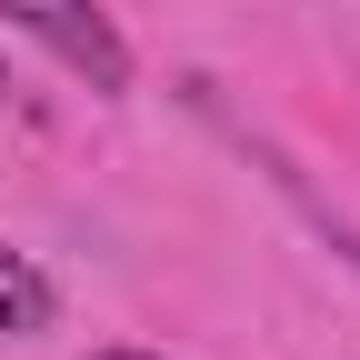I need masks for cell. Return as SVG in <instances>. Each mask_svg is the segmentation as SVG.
<instances>
[{
  "instance_id": "obj_1",
  "label": "cell",
  "mask_w": 360,
  "mask_h": 360,
  "mask_svg": "<svg viewBox=\"0 0 360 360\" xmlns=\"http://www.w3.org/2000/svg\"><path fill=\"white\" fill-rule=\"evenodd\" d=\"M30 40H51V51L90 80V90H130V40L110 30V11L101 0H0Z\"/></svg>"
},
{
  "instance_id": "obj_2",
  "label": "cell",
  "mask_w": 360,
  "mask_h": 360,
  "mask_svg": "<svg viewBox=\"0 0 360 360\" xmlns=\"http://www.w3.org/2000/svg\"><path fill=\"white\" fill-rule=\"evenodd\" d=\"M51 281H40V270L11 250V240H0V330H11V340H30V330H51Z\"/></svg>"
},
{
  "instance_id": "obj_4",
  "label": "cell",
  "mask_w": 360,
  "mask_h": 360,
  "mask_svg": "<svg viewBox=\"0 0 360 360\" xmlns=\"http://www.w3.org/2000/svg\"><path fill=\"white\" fill-rule=\"evenodd\" d=\"M0 101H11V70H0Z\"/></svg>"
},
{
  "instance_id": "obj_3",
  "label": "cell",
  "mask_w": 360,
  "mask_h": 360,
  "mask_svg": "<svg viewBox=\"0 0 360 360\" xmlns=\"http://www.w3.org/2000/svg\"><path fill=\"white\" fill-rule=\"evenodd\" d=\"M90 360H150V350H90Z\"/></svg>"
}]
</instances>
